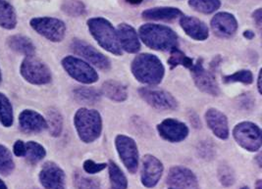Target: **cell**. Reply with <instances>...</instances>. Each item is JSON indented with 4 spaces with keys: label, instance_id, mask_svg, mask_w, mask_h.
I'll list each match as a JSON object with an SVG mask.
<instances>
[{
    "label": "cell",
    "instance_id": "6da1fadb",
    "mask_svg": "<svg viewBox=\"0 0 262 189\" xmlns=\"http://www.w3.org/2000/svg\"><path fill=\"white\" fill-rule=\"evenodd\" d=\"M139 35L143 43L151 49L160 51H171L178 48V36L166 26L156 24L143 25Z\"/></svg>",
    "mask_w": 262,
    "mask_h": 189
},
{
    "label": "cell",
    "instance_id": "7a4b0ae2",
    "mask_svg": "<svg viewBox=\"0 0 262 189\" xmlns=\"http://www.w3.org/2000/svg\"><path fill=\"white\" fill-rule=\"evenodd\" d=\"M164 66L155 55L144 53L138 55L132 63V73L140 83L156 85L164 77Z\"/></svg>",
    "mask_w": 262,
    "mask_h": 189
},
{
    "label": "cell",
    "instance_id": "3957f363",
    "mask_svg": "<svg viewBox=\"0 0 262 189\" xmlns=\"http://www.w3.org/2000/svg\"><path fill=\"white\" fill-rule=\"evenodd\" d=\"M86 24L91 35L94 36L101 48L114 55H122L123 52L120 46L116 30L108 20L102 17H95L89 19Z\"/></svg>",
    "mask_w": 262,
    "mask_h": 189
},
{
    "label": "cell",
    "instance_id": "277c9868",
    "mask_svg": "<svg viewBox=\"0 0 262 189\" xmlns=\"http://www.w3.org/2000/svg\"><path fill=\"white\" fill-rule=\"evenodd\" d=\"M74 123L80 138L85 143L97 139L102 130V120L96 110L82 108L75 114Z\"/></svg>",
    "mask_w": 262,
    "mask_h": 189
},
{
    "label": "cell",
    "instance_id": "5b68a950",
    "mask_svg": "<svg viewBox=\"0 0 262 189\" xmlns=\"http://www.w3.org/2000/svg\"><path fill=\"white\" fill-rule=\"evenodd\" d=\"M233 135L238 145L250 152H256L261 147V130L253 123L243 122L238 124L233 130Z\"/></svg>",
    "mask_w": 262,
    "mask_h": 189
},
{
    "label": "cell",
    "instance_id": "8992f818",
    "mask_svg": "<svg viewBox=\"0 0 262 189\" xmlns=\"http://www.w3.org/2000/svg\"><path fill=\"white\" fill-rule=\"evenodd\" d=\"M20 72L28 83L42 85L51 82V72L48 66L35 56H28L21 64Z\"/></svg>",
    "mask_w": 262,
    "mask_h": 189
},
{
    "label": "cell",
    "instance_id": "52a82bcc",
    "mask_svg": "<svg viewBox=\"0 0 262 189\" xmlns=\"http://www.w3.org/2000/svg\"><path fill=\"white\" fill-rule=\"evenodd\" d=\"M31 27L40 36L52 42H60L66 35V25L52 17H36L30 21Z\"/></svg>",
    "mask_w": 262,
    "mask_h": 189
},
{
    "label": "cell",
    "instance_id": "ba28073f",
    "mask_svg": "<svg viewBox=\"0 0 262 189\" xmlns=\"http://www.w3.org/2000/svg\"><path fill=\"white\" fill-rule=\"evenodd\" d=\"M62 66L70 77L80 83L92 84L96 83L98 80L96 70L90 64L77 57H65L62 60Z\"/></svg>",
    "mask_w": 262,
    "mask_h": 189
},
{
    "label": "cell",
    "instance_id": "9c48e42d",
    "mask_svg": "<svg viewBox=\"0 0 262 189\" xmlns=\"http://www.w3.org/2000/svg\"><path fill=\"white\" fill-rule=\"evenodd\" d=\"M115 145L126 169L131 174H135L139 167V150L137 143L131 137L120 134L115 139Z\"/></svg>",
    "mask_w": 262,
    "mask_h": 189
},
{
    "label": "cell",
    "instance_id": "30bf717a",
    "mask_svg": "<svg viewBox=\"0 0 262 189\" xmlns=\"http://www.w3.org/2000/svg\"><path fill=\"white\" fill-rule=\"evenodd\" d=\"M71 49L74 53L101 70H108L110 68V61L107 57L83 40L73 39Z\"/></svg>",
    "mask_w": 262,
    "mask_h": 189
},
{
    "label": "cell",
    "instance_id": "8fae6325",
    "mask_svg": "<svg viewBox=\"0 0 262 189\" xmlns=\"http://www.w3.org/2000/svg\"><path fill=\"white\" fill-rule=\"evenodd\" d=\"M191 76L199 89L208 94L217 96L220 93V88L211 72L203 67V61L199 60L191 68Z\"/></svg>",
    "mask_w": 262,
    "mask_h": 189
},
{
    "label": "cell",
    "instance_id": "7c38bea8",
    "mask_svg": "<svg viewBox=\"0 0 262 189\" xmlns=\"http://www.w3.org/2000/svg\"><path fill=\"white\" fill-rule=\"evenodd\" d=\"M38 178L46 189H66L65 173L53 162H47L42 166Z\"/></svg>",
    "mask_w": 262,
    "mask_h": 189
},
{
    "label": "cell",
    "instance_id": "4fadbf2b",
    "mask_svg": "<svg viewBox=\"0 0 262 189\" xmlns=\"http://www.w3.org/2000/svg\"><path fill=\"white\" fill-rule=\"evenodd\" d=\"M164 171L163 164L152 155H145L142 163L141 179L143 186L152 188L157 185Z\"/></svg>",
    "mask_w": 262,
    "mask_h": 189
},
{
    "label": "cell",
    "instance_id": "5bb4252c",
    "mask_svg": "<svg viewBox=\"0 0 262 189\" xmlns=\"http://www.w3.org/2000/svg\"><path fill=\"white\" fill-rule=\"evenodd\" d=\"M139 93L143 100L151 107L158 110H175L178 107L176 99L169 92L159 89L143 87Z\"/></svg>",
    "mask_w": 262,
    "mask_h": 189
},
{
    "label": "cell",
    "instance_id": "9a60e30c",
    "mask_svg": "<svg viewBox=\"0 0 262 189\" xmlns=\"http://www.w3.org/2000/svg\"><path fill=\"white\" fill-rule=\"evenodd\" d=\"M166 183L176 188L199 189L198 178L193 172L181 166L170 169L167 175Z\"/></svg>",
    "mask_w": 262,
    "mask_h": 189
},
{
    "label": "cell",
    "instance_id": "2e32d148",
    "mask_svg": "<svg viewBox=\"0 0 262 189\" xmlns=\"http://www.w3.org/2000/svg\"><path fill=\"white\" fill-rule=\"evenodd\" d=\"M157 130L162 138L170 142L182 141L189 134L187 125L175 119L164 120L157 126Z\"/></svg>",
    "mask_w": 262,
    "mask_h": 189
},
{
    "label": "cell",
    "instance_id": "e0dca14e",
    "mask_svg": "<svg viewBox=\"0 0 262 189\" xmlns=\"http://www.w3.org/2000/svg\"><path fill=\"white\" fill-rule=\"evenodd\" d=\"M210 25L213 33L219 37H231L238 30L237 19L231 13H217L211 19Z\"/></svg>",
    "mask_w": 262,
    "mask_h": 189
},
{
    "label": "cell",
    "instance_id": "ac0fdd59",
    "mask_svg": "<svg viewBox=\"0 0 262 189\" xmlns=\"http://www.w3.org/2000/svg\"><path fill=\"white\" fill-rule=\"evenodd\" d=\"M19 126L26 133H38L48 129L47 120L33 110H24L19 115Z\"/></svg>",
    "mask_w": 262,
    "mask_h": 189
},
{
    "label": "cell",
    "instance_id": "d6986e66",
    "mask_svg": "<svg viewBox=\"0 0 262 189\" xmlns=\"http://www.w3.org/2000/svg\"><path fill=\"white\" fill-rule=\"evenodd\" d=\"M116 33L122 50L124 49L128 53H137L140 51L141 42L139 36L132 26L125 23L118 25Z\"/></svg>",
    "mask_w": 262,
    "mask_h": 189
},
{
    "label": "cell",
    "instance_id": "ffe728a7",
    "mask_svg": "<svg viewBox=\"0 0 262 189\" xmlns=\"http://www.w3.org/2000/svg\"><path fill=\"white\" fill-rule=\"evenodd\" d=\"M180 25L184 32L194 40L203 41L209 36V30L207 26L198 18L182 16L180 19Z\"/></svg>",
    "mask_w": 262,
    "mask_h": 189
},
{
    "label": "cell",
    "instance_id": "44dd1931",
    "mask_svg": "<svg viewBox=\"0 0 262 189\" xmlns=\"http://www.w3.org/2000/svg\"><path fill=\"white\" fill-rule=\"evenodd\" d=\"M205 121L208 128L218 138L224 140L229 137L228 120L222 112L213 108L207 110L205 113Z\"/></svg>",
    "mask_w": 262,
    "mask_h": 189
},
{
    "label": "cell",
    "instance_id": "7402d4cb",
    "mask_svg": "<svg viewBox=\"0 0 262 189\" xmlns=\"http://www.w3.org/2000/svg\"><path fill=\"white\" fill-rule=\"evenodd\" d=\"M143 19L150 21H172L183 16V12L176 7H155L142 13Z\"/></svg>",
    "mask_w": 262,
    "mask_h": 189
},
{
    "label": "cell",
    "instance_id": "603a6c76",
    "mask_svg": "<svg viewBox=\"0 0 262 189\" xmlns=\"http://www.w3.org/2000/svg\"><path fill=\"white\" fill-rule=\"evenodd\" d=\"M101 91L102 94L116 102H123L128 98V90L126 85L117 81L110 80L103 83Z\"/></svg>",
    "mask_w": 262,
    "mask_h": 189
},
{
    "label": "cell",
    "instance_id": "cb8c5ba5",
    "mask_svg": "<svg viewBox=\"0 0 262 189\" xmlns=\"http://www.w3.org/2000/svg\"><path fill=\"white\" fill-rule=\"evenodd\" d=\"M8 46L12 49L13 51L18 52L25 56H34L36 52V48L32 40L27 36L16 35L10 36L7 39Z\"/></svg>",
    "mask_w": 262,
    "mask_h": 189
},
{
    "label": "cell",
    "instance_id": "d4e9b609",
    "mask_svg": "<svg viewBox=\"0 0 262 189\" xmlns=\"http://www.w3.org/2000/svg\"><path fill=\"white\" fill-rule=\"evenodd\" d=\"M17 26V15L12 5L6 0H0V27L13 30Z\"/></svg>",
    "mask_w": 262,
    "mask_h": 189
},
{
    "label": "cell",
    "instance_id": "484cf974",
    "mask_svg": "<svg viewBox=\"0 0 262 189\" xmlns=\"http://www.w3.org/2000/svg\"><path fill=\"white\" fill-rule=\"evenodd\" d=\"M108 172L109 179L111 183L110 189H127L128 188V180L127 177L120 169L119 166L113 161H109L108 163Z\"/></svg>",
    "mask_w": 262,
    "mask_h": 189
},
{
    "label": "cell",
    "instance_id": "4316f807",
    "mask_svg": "<svg viewBox=\"0 0 262 189\" xmlns=\"http://www.w3.org/2000/svg\"><path fill=\"white\" fill-rule=\"evenodd\" d=\"M46 120H47L49 133L54 137L59 136L63 129V118L59 111L54 108L48 109Z\"/></svg>",
    "mask_w": 262,
    "mask_h": 189
},
{
    "label": "cell",
    "instance_id": "83f0119b",
    "mask_svg": "<svg viewBox=\"0 0 262 189\" xmlns=\"http://www.w3.org/2000/svg\"><path fill=\"white\" fill-rule=\"evenodd\" d=\"M75 99L82 104H95L100 100V93L95 89L90 87H78L74 91Z\"/></svg>",
    "mask_w": 262,
    "mask_h": 189
},
{
    "label": "cell",
    "instance_id": "f1b7e54d",
    "mask_svg": "<svg viewBox=\"0 0 262 189\" xmlns=\"http://www.w3.org/2000/svg\"><path fill=\"white\" fill-rule=\"evenodd\" d=\"M47 155V151L42 145L35 141H29L26 143V155L28 162L35 165L41 161Z\"/></svg>",
    "mask_w": 262,
    "mask_h": 189
},
{
    "label": "cell",
    "instance_id": "f546056e",
    "mask_svg": "<svg viewBox=\"0 0 262 189\" xmlns=\"http://www.w3.org/2000/svg\"><path fill=\"white\" fill-rule=\"evenodd\" d=\"M13 108L8 97L0 92V123L9 128L13 125Z\"/></svg>",
    "mask_w": 262,
    "mask_h": 189
},
{
    "label": "cell",
    "instance_id": "4dcf8cb0",
    "mask_svg": "<svg viewBox=\"0 0 262 189\" xmlns=\"http://www.w3.org/2000/svg\"><path fill=\"white\" fill-rule=\"evenodd\" d=\"M189 5L193 10L203 14H211L221 6L220 0H190Z\"/></svg>",
    "mask_w": 262,
    "mask_h": 189
},
{
    "label": "cell",
    "instance_id": "1f68e13d",
    "mask_svg": "<svg viewBox=\"0 0 262 189\" xmlns=\"http://www.w3.org/2000/svg\"><path fill=\"white\" fill-rule=\"evenodd\" d=\"M15 169L12 154L4 145H0V175L9 176Z\"/></svg>",
    "mask_w": 262,
    "mask_h": 189
},
{
    "label": "cell",
    "instance_id": "d6a6232c",
    "mask_svg": "<svg viewBox=\"0 0 262 189\" xmlns=\"http://www.w3.org/2000/svg\"><path fill=\"white\" fill-rule=\"evenodd\" d=\"M171 56L168 59V64L173 69L178 66H183L185 68L191 69L193 66V61L190 57H188L184 52H182L178 48H175L170 51Z\"/></svg>",
    "mask_w": 262,
    "mask_h": 189
},
{
    "label": "cell",
    "instance_id": "836d02e7",
    "mask_svg": "<svg viewBox=\"0 0 262 189\" xmlns=\"http://www.w3.org/2000/svg\"><path fill=\"white\" fill-rule=\"evenodd\" d=\"M74 186L76 189H101L97 178L85 177L78 172L74 175Z\"/></svg>",
    "mask_w": 262,
    "mask_h": 189
},
{
    "label": "cell",
    "instance_id": "e575fe53",
    "mask_svg": "<svg viewBox=\"0 0 262 189\" xmlns=\"http://www.w3.org/2000/svg\"><path fill=\"white\" fill-rule=\"evenodd\" d=\"M62 11L70 17H80L85 13V6L81 0H65Z\"/></svg>",
    "mask_w": 262,
    "mask_h": 189
},
{
    "label": "cell",
    "instance_id": "d590c367",
    "mask_svg": "<svg viewBox=\"0 0 262 189\" xmlns=\"http://www.w3.org/2000/svg\"><path fill=\"white\" fill-rule=\"evenodd\" d=\"M217 174H218V179L220 183L225 187L232 186L236 181V176H235L234 170L232 169V167L227 164H221L219 166Z\"/></svg>",
    "mask_w": 262,
    "mask_h": 189
},
{
    "label": "cell",
    "instance_id": "8d00e7d4",
    "mask_svg": "<svg viewBox=\"0 0 262 189\" xmlns=\"http://www.w3.org/2000/svg\"><path fill=\"white\" fill-rule=\"evenodd\" d=\"M223 82L226 83H242L245 84H250L253 82V76L250 70H241L235 74L225 76L223 78Z\"/></svg>",
    "mask_w": 262,
    "mask_h": 189
},
{
    "label": "cell",
    "instance_id": "74e56055",
    "mask_svg": "<svg viewBox=\"0 0 262 189\" xmlns=\"http://www.w3.org/2000/svg\"><path fill=\"white\" fill-rule=\"evenodd\" d=\"M83 171L86 174L90 175H95V174H98L100 172H102L103 170H105L107 168V165L104 163H96L93 160H85L83 162Z\"/></svg>",
    "mask_w": 262,
    "mask_h": 189
},
{
    "label": "cell",
    "instance_id": "f35d334b",
    "mask_svg": "<svg viewBox=\"0 0 262 189\" xmlns=\"http://www.w3.org/2000/svg\"><path fill=\"white\" fill-rule=\"evenodd\" d=\"M215 151L214 148L208 143H202L199 147V155L205 160H210L213 158Z\"/></svg>",
    "mask_w": 262,
    "mask_h": 189
},
{
    "label": "cell",
    "instance_id": "ab89813d",
    "mask_svg": "<svg viewBox=\"0 0 262 189\" xmlns=\"http://www.w3.org/2000/svg\"><path fill=\"white\" fill-rule=\"evenodd\" d=\"M13 152L17 157H25L26 155V143L22 140H17L13 145Z\"/></svg>",
    "mask_w": 262,
    "mask_h": 189
},
{
    "label": "cell",
    "instance_id": "60d3db41",
    "mask_svg": "<svg viewBox=\"0 0 262 189\" xmlns=\"http://www.w3.org/2000/svg\"><path fill=\"white\" fill-rule=\"evenodd\" d=\"M252 17L257 25L258 29H261L262 26V10L261 8H258L256 11H254L252 14Z\"/></svg>",
    "mask_w": 262,
    "mask_h": 189
},
{
    "label": "cell",
    "instance_id": "b9f144b4",
    "mask_svg": "<svg viewBox=\"0 0 262 189\" xmlns=\"http://www.w3.org/2000/svg\"><path fill=\"white\" fill-rule=\"evenodd\" d=\"M244 36H245L246 38H248V39H252V38L254 37V33H253L252 31H246V32L244 33Z\"/></svg>",
    "mask_w": 262,
    "mask_h": 189
},
{
    "label": "cell",
    "instance_id": "7bdbcfd3",
    "mask_svg": "<svg viewBox=\"0 0 262 189\" xmlns=\"http://www.w3.org/2000/svg\"><path fill=\"white\" fill-rule=\"evenodd\" d=\"M257 82H258V84H257V88H258V91H259V93H261V70L259 71V74H258V79H257Z\"/></svg>",
    "mask_w": 262,
    "mask_h": 189
},
{
    "label": "cell",
    "instance_id": "ee69618b",
    "mask_svg": "<svg viewBox=\"0 0 262 189\" xmlns=\"http://www.w3.org/2000/svg\"><path fill=\"white\" fill-rule=\"evenodd\" d=\"M128 3H130L132 5H138V4H141L143 2V0H126Z\"/></svg>",
    "mask_w": 262,
    "mask_h": 189
},
{
    "label": "cell",
    "instance_id": "f6af8a7d",
    "mask_svg": "<svg viewBox=\"0 0 262 189\" xmlns=\"http://www.w3.org/2000/svg\"><path fill=\"white\" fill-rule=\"evenodd\" d=\"M255 189H262V181L260 179H258L255 183Z\"/></svg>",
    "mask_w": 262,
    "mask_h": 189
},
{
    "label": "cell",
    "instance_id": "bcb514c9",
    "mask_svg": "<svg viewBox=\"0 0 262 189\" xmlns=\"http://www.w3.org/2000/svg\"><path fill=\"white\" fill-rule=\"evenodd\" d=\"M0 189H8L7 186H6V184L4 183V181L1 180V179H0Z\"/></svg>",
    "mask_w": 262,
    "mask_h": 189
},
{
    "label": "cell",
    "instance_id": "7dc6e473",
    "mask_svg": "<svg viewBox=\"0 0 262 189\" xmlns=\"http://www.w3.org/2000/svg\"><path fill=\"white\" fill-rule=\"evenodd\" d=\"M260 157H261V156H260V155H258V156L256 157V159H257V161H258V166L261 168V158H260Z\"/></svg>",
    "mask_w": 262,
    "mask_h": 189
},
{
    "label": "cell",
    "instance_id": "c3c4849f",
    "mask_svg": "<svg viewBox=\"0 0 262 189\" xmlns=\"http://www.w3.org/2000/svg\"><path fill=\"white\" fill-rule=\"evenodd\" d=\"M241 189H250L248 186H244V187H242Z\"/></svg>",
    "mask_w": 262,
    "mask_h": 189
},
{
    "label": "cell",
    "instance_id": "681fc988",
    "mask_svg": "<svg viewBox=\"0 0 262 189\" xmlns=\"http://www.w3.org/2000/svg\"><path fill=\"white\" fill-rule=\"evenodd\" d=\"M1 80H2V76H1V71H0V83H1Z\"/></svg>",
    "mask_w": 262,
    "mask_h": 189
},
{
    "label": "cell",
    "instance_id": "f907efd6",
    "mask_svg": "<svg viewBox=\"0 0 262 189\" xmlns=\"http://www.w3.org/2000/svg\"><path fill=\"white\" fill-rule=\"evenodd\" d=\"M169 189H180V188H169Z\"/></svg>",
    "mask_w": 262,
    "mask_h": 189
}]
</instances>
